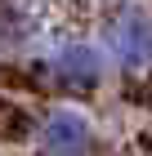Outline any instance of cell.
<instances>
[{"mask_svg": "<svg viewBox=\"0 0 152 156\" xmlns=\"http://www.w3.org/2000/svg\"><path fill=\"white\" fill-rule=\"evenodd\" d=\"M98 45L107 49L112 67L121 72L152 67V13L139 5H117L98 27Z\"/></svg>", "mask_w": 152, "mask_h": 156, "instance_id": "6da1fadb", "label": "cell"}, {"mask_svg": "<svg viewBox=\"0 0 152 156\" xmlns=\"http://www.w3.org/2000/svg\"><path fill=\"white\" fill-rule=\"evenodd\" d=\"M107 49L98 45V40H63V45L49 49L45 58V72L54 76V85H63V89H72V94H90V89H98L107 76Z\"/></svg>", "mask_w": 152, "mask_h": 156, "instance_id": "7a4b0ae2", "label": "cell"}, {"mask_svg": "<svg viewBox=\"0 0 152 156\" xmlns=\"http://www.w3.org/2000/svg\"><path fill=\"white\" fill-rule=\"evenodd\" d=\"M36 147H40V156H94L98 134L81 112L54 107L36 120Z\"/></svg>", "mask_w": 152, "mask_h": 156, "instance_id": "3957f363", "label": "cell"}]
</instances>
